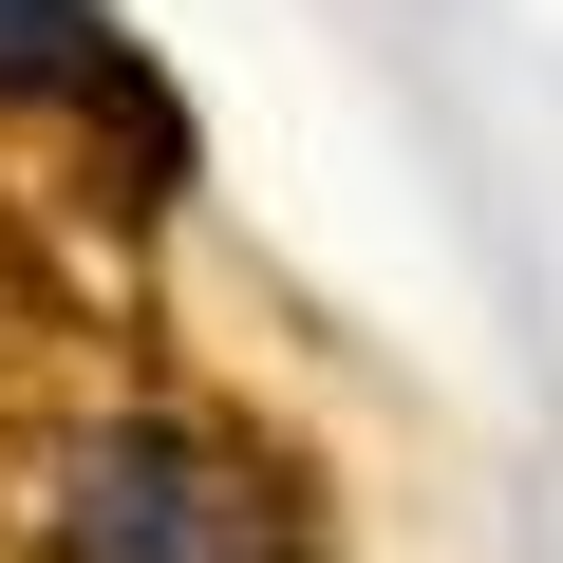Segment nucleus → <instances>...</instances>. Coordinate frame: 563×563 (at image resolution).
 I'll use <instances>...</instances> for the list:
<instances>
[{
  "instance_id": "obj_1",
  "label": "nucleus",
  "mask_w": 563,
  "mask_h": 563,
  "mask_svg": "<svg viewBox=\"0 0 563 563\" xmlns=\"http://www.w3.org/2000/svg\"><path fill=\"white\" fill-rule=\"evenodd\" d=\"M38 563H282V507H263L244 451H207V432H169V413H113V432L57 451Z\"/></svg>"
},
{
  "instance_id": "obj_2",
  "label": "nucleus",
  "mask_w": 563,
  "mask_h": 563,
  "mask_svg": "<svg viewBox=\"0 0 563 563\" xmlns=\"http://www.w3.org/2000/svg\"><path fill=\"white\" fill-rule=\"evenodd\" d=\"M0 95H95V0H0Z\"/></svg>"
}]
</instances>
